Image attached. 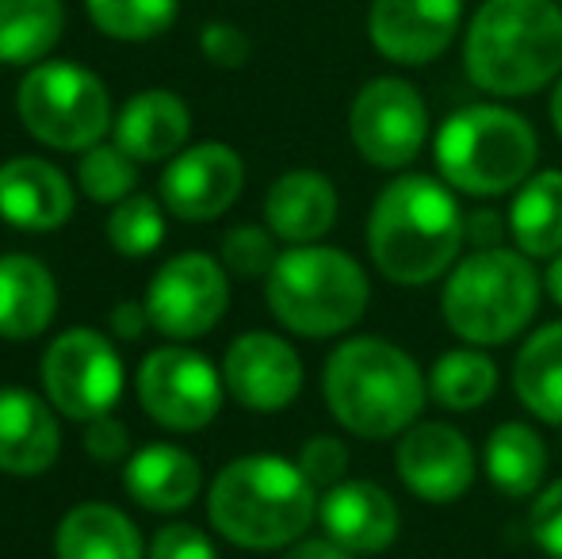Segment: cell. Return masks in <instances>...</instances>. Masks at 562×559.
Returning <instances> with one entry per match:
<instances>
[{
	"instance_id": "6da1fadb",
	"label": "cell",
	"mask_w": 562,
	"mask_h": 559,
	"mask_svg": "<svg viewBox=\"0 0 562 559\" xmlns=\"http://www.w3.org/2000/svg\"><path fill=\"white\" fill-rule=\"evenodd\" d=\"M463 242L467 215L456 188L429 172H402L371 203L368 257L398 288H422L451 272Z\"/></svg>"
},
{
	"instance_id": "7a4b0ae2",
	"label": "cell",
	"mask_w": 562,
	"mask_h": 559,
	"mask_svg": "<svg viewBox=\"0 0 562 559\" xmlns=\"http://www.w3.org/2000/svg\"><path fill=\"white\" fill-rule=\"evenodd\" d=\"M322 395L334 422L352 437H402L429 403V376L402 345L363 334L348 337L322 368Z\"/></svg>"
},
{
	"instance_id": "3957f363",
	"label": "cell",
	"mask_w": 562,
	"mask_h": 559,
	"mask_svg": "<svg viewBox=\"0 0 562 559\" xmlns=\"http://www.w3.org/2000/svg\"><path fill=\"white\" fill-rule=\"evenodd\" d=\"M211 525L237 548L276 552L303 540L318 517V487L299 460L283 456H241L215 476L207 494Z\"/></svg>"
},
{
	"instance_id": "277c9868",
	"label": "cell",
	"mask_w": 562,
	"mask_h": 559,
	"mask_svg": "<svg viewBox=\"0 0 562 559\" xmlns=\"http://www.w3.org/2000/svg\"><path fill=\"white\" fill-rule=\"evenodd\" d=\"M463 66L490 97H532L562 74L555 0H486L467 27Z\"/></svg>"
},
{
	"instance_id": "5b68a950",
	"label": "cell",
	"mask_w": 562,
	"mask_h": 559,
	"mask_svg": "<svg viewBox=\"0 0 562 559\" xmlns=\"http://www.w3.org/2000/svg\"><path fill=\"white\" fill-rule=\"evenodd\" d=\"M543 283L532 269V257L520 249L490 246L471 249L451 265L440 314L448 329L467 345H505L536 318Z\"/></svg>"
},
{
	"instance_id": "8992f818",
	"label": "cell",
	"mask_w": 562,
	"mask_h": 559,
	"mask_svg": "<svg viewBox=\"0 0 562 559\" xmlns=\"http://www.w3.org/2000/svg\"><path fill=\"white\" fill-rule=\"evenodd\" d=\"M268 311L299 337H337L363 318L371 280L352 254L334 246H291L268 272Z\"/></svg>"
},
{
	"instance_id": "52a82bcc",
	"label": "cell",
	"mask_w": 562,
	"mask_h": 559,
	"mask_svg": "<svg viewBox=\"0 0 562 559\" xmlns=\"http://www.w3.org/2000/svg\"><path fill=\"white\" fill-rule=\"evenodd\" d=\"M536 127L502 104H471L451 112L437 131L440 180L463 195L517 192L536 169Z\"/></svg>"
},
{
	"instance_id": "ba28073f",
	"label": "cell",
	"mask_w": 562,
	"mask_h": 559,
	"mask_svg": "<svg viewBox=\"0 0 562 559\" xmlns=\"http://www.w3.org/2000/svg\"><path fill=\"white\" fill-rule=\"evenodd\" d=\"M23 127L43 146L89 149L112 127V100L92 69L74 62H38L15 92Z\"/></svg>"
},
{
	"instance_id": "9c48e42d",
	"label": "cell",
	"mask_w": 562,
	"mask_h": 559,
	"mask_svg": "<svg viewBox=\"0 0 562 559\" xmlns=\"http://www.w3.org/2000/svg\"><path fill=\"white\" fill-rule=\"evenodd\" d=\"M38 376H43L46 403L74 422L112 414L126 383L123 357L97 329H66L61 337H54V345L43 353Z\"/></svg>"
},
{
	"instance_id": "30bf717a",
	"label": "cell",
	"mask_w": 562,
	"mask_h": 559,
	"mask_svg": "<svg viewBox=\"0 0 562 559\" xmlns=\"http://www.w3.org/2000/svg\"><path fill=\"white\" fill-rule=\"evenodd\" d=\"M348 135L368 165L398 172L414 165L429 138V108L422 92L402 77H371L352 100Z\"/></svg>"
},
{
	"instance_id": "8fae6325",
	"label": "cell",
	"mask_w": 562,
	"mask_h": 559,
	"mask_svg": "<svg viewBox=\"0 0 562 559\" xmlns=\"http://www.w3.org/2000/svg\"><path fill=\"white\" fill-rule=\"evenodd\" d=\"M134 388H138L142 406L157 425L172 433H195L218 418L226 380L195 349L165 345L138 365Z\"/></svg>"
},
{
	"instance_id": "7c38bea8",
	"label": "cell",
	"mask_w": 562,
	"mask_h": 559,
	"mask_svg": "<svg viewBox=\"0 0 562 559\" xmlns=\"http://www.w3.org/2000/svg\"><path fill=\"white\" fill-rule=\"evenodd\" d=\"M229 306L226 265L207 254H180L154 272L146 291V311L157 334L192 342L223 322Z\"/></svg>"
},
{
	"instance_id": "4fadbf2b",
	"label": "cell",
	"mask_w": 562,
	"mask_h": 559,
	"mask_svg": "<svg viewBox=\"0 0 562 559\" xmlns=\"http://www.w3.org/2000/svg\"><path fill=\"white\" fill-rule=\"evenodd\" d=\"M394 471L414 499L451 506L474 483V448L456 425L414 422L394 440Z\"/></svg>"
},
{
	"instance_id": "5bb4252c",
	"label": "cell",
	"mask_w": 562,
	"mask_h": 559,
	"mask_svg": "<svg viewBox=\"0 0 562 559\" xmlns=\"http://www.w3.org/2000/svg\"><path fill=\"white\" fill-rule=\"evenodd\" d=\"M245 188V161L223 142L177 154L161 172V203L184 223H211L226 215Z\"/></svg>"
},
{
	"instance_id": "9a60e30c",
	"label": "cell",
	"mask_w": 562,
	"mask_h": 559,
	"mask_svg": "<svg viewBox=\"0 0 562 559\" xmlns=\"http://www.w3.org/2000/svg\"><path fill=\"white\" fill-rule=\"evenodd\" d=\"M226 391L252 414L288 411L303 391V360L291 342L265 329L234 337L223 360Z\"/></svg>"
},
{
	"instance_id": "2e32d148",
	"label": "cell",
	"mask_w": 562,
	"mask_h": 559,
	"mask_svg": "<svg viewBox=\"0 0 562 559\" xmlns=\"http://www.w3.org/2000/svg\"><path fill=\"white\" fill-rule=\"evenodd\" d=\"M463 0H375L368 12L371 46L394 66H425L451 46Z\"/></svg>"
},
{
	"instance_id": "e0dca14e",
	"label": "cell",
	"mask_w": 562,
	"mask_h": 559,
	"mask_svg": "<svg viewBox=\"0 0 562 559\" xmlns=\"http://www.w3.org/2000/svg\"><path fill=\"white\" fill-rule=\"evenodd\" d=\"M318 522L345 552L375 556L398 540L402 510L386 487L371 479H340L318 499Z\"/></svg>"
},
{
	"instance_id": "ac0fdd59",
	"label": "cell",
	"mask_w": 562,
	"mask_h": 559,
	"mask_svg": "<svg viewBox=\"0 0 562 559\" xmlns=\"http://www.w3.org/2000/svg\"><path fill=\"white\" fill-rule=\"evenodd\" d=\"M74 215V185L43 157H12L0 165V219L15 231H58Z\"/></svg>"
},
{
	"instance_id": "d6986e66",
	"label": "cell",
	"mask_w": 562,
	"mask_h": 559,
	"mask_svg": "<svg viewBox=\"0 0 562 559\" xmlns=\"http://www.w3.org/2000/svg\"><path fill=\"white\" fill-rule=\"evenodd\" d=\"M337 188L318 169H291L268 188L265 223L288 246H314L337 223Z\"/></svg>"
},
{
	"instance_id": "ffe728a7",
	"label": "cell",
	"mask_w": 562,
	"mask_h": 559,
	"mask_svg": "<svg viewBox=\"0 0 562 559\" xmlns=\"http://www.w3.org/2000/svg\"><path fill=\"white\" fill-rule=\"evenodd\" d=\"M61 452L50 403L23 388H0V471L43 476Z\"/></svg>"
},
{
	"instance_id": "44dd1931",
	"label": "cell",
	"mask_w": 562,
	"mask_h": 559,
	"mask_svg": "<svg viewBox=\"0 0 562 559\" xmlns=\"http://www.w3.org/2000/svg\"><path fill=\"white\" fill-rule=\"evenodd\" d=\"M126 494L154 514L188 510L203 491V471L192 452L177 445H146L126 460Z\"/></svg>"
},
{
	"instance_id": "7402d4cb",
	"label": "cell",
	"mask_w": 562,
	"mask_h": 559,
	"mask_svg": "<svg viewBox=\"0 0 562 559\" xmlns=\"http://www.w3.org/2000/svg\"><path fill=\"white\" fill-rule=\"evenodd\" d=\"M192 135V115L177 92L149 89L123 104L115 120V146H123L134 161H165Z\"/></svg>"
},
{
	"instance_id": "603a6c76",
	"label": "cell",
	"mask_w": 562,
	"mask_h": 559,
	"mask_svg": "<svg viewBox=\"0 0 562 559\" xmlns=\"http://www.w3.org/2000/svg\"><path fill=\"white\" fill-rule=\"evenodd\" d=\"M58 311V283L50 269L27 254L0 257V337L27 342L54 322Z\"/></svg>"
},
{
	"instance_id": "cb8c5ba5",
	"label": "cell",
	"mask_w": 562,
	"mask_h": 559,
	"mask_svg": "<svg viewBox=\"0 0 562 559\" xmlns=\"http://www.w3.org/2000/svg\"><path fill=\"white\" fill-rule=\"evenodd\" d=\"M482 471L490 487L505 499H536L548 479V445L528 422H502L486 437Z\"/></svg>"
},
{
	"instance_id": "d4e9b609",
	"label": "cell",
	"mask_w": 562,
	"mask_h": 559,
	"mask_svg": "<svg viewBox=\"0 0 562 559\" xmlns=\"http://www.w3.org/2000/svg\"><path fill=\"white\" fill-rule=\"evenodd\" d=\"M54 552L58 559H142V537L123 510L85 502L61 517Z\"/></svg>"
},
{
	"instance_id": "484cf974",
	"label": "cell",
	"mask_w": 562,
	"mask_h": 559,
	"mask_svg": "<svg viewBox=\"0 0 562 559\" xmlns=\"http://www.w3.org/2000/svg\"><path fill=\"white\" fill-rule=\"evenodd\" d=\"M513 391L532 418L562 429V322L540 326L513 360Z\"/></svg>"
},
{
	"instance_id": "4316f807",
	"label": "cell",
	"mask_w": 562,
	"mask_h": 559,
	"mask_svg": "<svg viewBox=\"0 0 562 559\" xmlns=\"http://www.w3.org/2000/svg\"><path fill=\"white\" fill-rule=\"evenodd\" d=\"M509 234L520 254L555 257L562 249V172L543 169L532 172L517 188L509 208Z\"/></svg>"
},
{
	"instance_id": "83f0119b",
	"label": "cell",
	"mask_w": 562,
	"mask_h": 559,
	"mask_svg": "<svg viewBox=\"0 0 562 559\" xmlns=\"http://www.w3.org/2000/svg\"><path fill=\"white\" fill-rule=\"evenodd\" d=\"M66 27L61 0H0V62L38 66Z\"/></svg>"
},
{
	"instance_id": "f1b7e54d",
	"label": "cell",
	"mask_w": 562,
	"mask_h": 559,
	"mask_svg": "<svg viewBox=\"0 0 562 559\" xmlns=\"http://www.w3.org/2000/svg\"><path fill=\"white\" fill-rule=\"evenodd\" d=\"M497 360L486 349L471 345V349H448L429 368V399L445 406L451 414H471L486 406L497 395Z\"/></svg>"
},
{
	"instance_id": "f546056e",
	"label": "cell",
	"mask_w": 562,
	"mask_h": 559,
	"mask_svg": "<svg viewBox=\"0 0 562 559\" xmlns=\"http://www.w3.org/2000/svg\"><path fill=\"white\" fill-rule=\"evenodd\" d=\"M85 8L104 35L142 43V38H154L172 27L180 0H85Z\"/></svg>"
},
{
	"instance_id": "4dcf8cb0",
	"label": "cell",
	"mask_w": 562,
	"mask_h": 559,
	"mask_svg": "<svg viewBox=\"0 0 562 559\" xmlns=\"http://www.w3.org/2000/svg\"><path fill=\"white\" fill-rule=\"evenodd\" d=\"M77 185L89 195L92 203H115L134 195V185H138V161L126 154L123 146H108V142H97V146L85 149L81 165H77Z\"/></svg>"
},
{
	"instance_id": "1f68e13d",
	"label": "cell",
	"mask_w": 562,
	"mask_h": 559,
	"mask_svg": "<svg viewBox=\"0 0 562 559\" xmlns=\"http://www.w3.org/2000/svg\"><path fill=\"white\" fill-rule=\"evenodd\" d=\"M108 242L123 257H149L165 242V215L149 195H126L108 215Z\"/></svg>"
},
{
	"instance_id": "d6a6232c",
	"label": "cell",
	"mask_w": 562,
	"mask_h": 559,
	"mask_svg": "<svg viewBox=\"0 0 562 559\" xmlns=\"http://www.w3.org/2000/svg\"><path fill=\"white\" fill-rule=\"evenodd\" d=\"M280 261L276 254V234L265 231V226H252V223H241L234 231H226L223 238V265L229 272L245 280H257L272 272V265Z\"/></svg>"
},
{
	"instance_id": "836d02e7",
	"label": "cell",
	"mask_w": 562,
	"mask_h": 559,
	"mask_svg": "<svg viewBox=\"0 0 562 559\" xmlns=\"http://www.w3.org/2000/svg\"><path fill=\"white\" fill-rule=\"evenodd\" d=\"M299 468H303L306 479H311L314 487H322V491L337 487L340 479H345V471H348L345 440L329 437V433H318V437H311L303 445V452H299Z\"/></svg>"
},
{
	"instance_id": "e575fe53",
	"label": "cell",
	"mask_w": 562,
	"mask_h": 559,
	"mask_svg": "<svg viewBox=\"0 0 562 559\" xmlns=\"http://www.w3.org/2000/svg\"><path fill=\"white\" fill-rule=\"evenodd\" d=\"M528 533H532L536 548L548 559H562V479L548 483L532 502L528 514Z\"/></svg>"
},
{
	"instance_id": "d590c367",
	"label": "cell",
	"mask_w": 562,
	"mask_h": 559,
	"mask_svg": "<svg viewBox=\"0 0 562 559\" xmlns=\"http://www.w3.org/2000/svg\"><path fill=\"white\" fill-rule=\"evenodd\" d=\"M200 51H203V58L215 62V66H223V69H237V66H245V62H249L252 43H249V35H245L241 27H234V23L215 20V23H207V27H203V35H200Z\"/></svg>"
},
{
	"instance_id": "8d00e7d4",
	"label": "cell",
	"mask_w": 562,
	"mask_h": 559,
	"mask_svg": "<svg viewBox=\"0 0 562 559\" xmlns=\"http://www.w3.org/2000/svg\"><path fill=\"white\" fill-rule=\"evenodd\" d=\"M149 559H218V552L195 525H165L149 545Z\"/></svg>"
},
{
	"instance_id": "74e56055",
	"label": "cell",
	"mask_w": 562,
	"mask_h": 559,
	"mask_svg": "<svg viewBox=\"0 0 562 559\" xmlns=\"http://www.w3.org/2000/svg\"><path fill=\"white\" fill-rule=\"evenodd\" d=\"M85 452L100 463H115L131 452V429L123 422L112 418V414H100L85 425Z\"/></svg>"
},
{
	"instance_id": "f35d334b",
	"label": "cell",
	"mask_w": 562,
	"mask_h": 559,
	"mask_svg": "<svg viewBox=\"0 0 562 559\" xmlns=\"http://www.w3.org/2000/svg\"><path fill=\"white\" fill-rule=\"evenodd\" d=\"M108 326H112V334L123 337V342H138L154 322H149L146 303H115L112 314H108Z\"/></svg>"
},
{
	"instance_id": "ab89813d",
	"label": "cell",
	"mask_w": 562,
	"mask_h": 559,
	"mask_svg": "<svg viewBox=\"0 0 562 559\" xmlns=\"http://www.w3.org/2000/svg\"><path fill=\"white\" fill-rule=\"evenodd\" d=\"M502 215L497 211H471L467 215V242L474 249H490V246H502Z\"/></svg>"
},
{
	"instance_id": "60d3db41",
	"label": "cell",
	"mask_w": 562,
	"mask_h": 559,
	"mask_svg": "<svg viewBox=\"0 0 562 559\" xmlns=\"http://www.w3.org/2000/svg\"><path fill=\"white\" fill-rule=\"evenodd\" d=\"M283 559H356V556L345 552V548H340L337 540L314 537V540H295V545L288 548V556H283Z\"/></svg>"
},
{
	"instance_id": "b9f144b4",
	"label": "cell",
	"mask_w": 562,
	"mask_h": 559,
	"mask_svg": "<svg viewBox=\"0 0 562 559\" xmlns=\"http://www.w3.org/2000/svg\"><path fill=\"white\" fill-rule=\"evenodd\" d=\"M543 288H548V295L562 306V249L548 261V272H543Z\"/></svg>"
},
{
	"instance_id": "7bdbcfd3",
	"label": "cell",
	"mask_w": 562,
	"mask_h": 559,
	"mask_svg": "<svg viewBox=\"0 0 562 559\" xmlns=\"http://www.w3.org/2000/svg\"><path fill=\"white\" fill-rule=\"evenodd\" d=\"M551 123H555V131H559V138H562V77H559L555 97H551Z\"/></svg>"
}]
</instances>
